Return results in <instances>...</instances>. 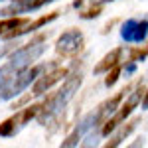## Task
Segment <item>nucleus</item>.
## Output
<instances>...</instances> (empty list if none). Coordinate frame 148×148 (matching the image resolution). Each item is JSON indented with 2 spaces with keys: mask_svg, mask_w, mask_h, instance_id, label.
<instances>
[{
  "mask_svg": "<svg viewBox=\"0 0 148 148\" xmlns=\"http://www.w3.org/2000/svg\"><path fill=\"white\" fill-rule=\"evenodd\" d=\"M47 38H49V32H42L36 38H32L28 44H24L20 47H14L6 56V61L0 65V81H8L14 75H18L20 71L32 67L36 61L46 53Z\"/></svg>",
  "mask_w": 148,
  "mask_h": 148,
  "instance_id": "f257e3e1",
  "label": "nucleus"
},
{
  "mask_svg": "<svg viewBox=\"0 0 148 148\" xmlns=\"http://www.w3.org/2000/svg\"><path fill=\"white\" fill-rule=\"evenodd\" d=\"M81 85H83V73L71 69V73L61 81V87H59L57 91L49 93L46 99L42 101L40 113H38V116H36L38 125L47 126L49 121H53L57 114L63 113V111H65V107L69 105V101L75 97V93L79 91Z\"/></svg>",
  "mask_w": 148,
  "mask_h": 148,
  "instance_id": "f03ea898",
  "label": "nucleus"
},
{
  "mask_svg": "<svg viewBox=\"0 0 148 148\" xmlns=\"http://www.w3.org/2000/svg\"><path fill=\"white\" fill-rule=\"evenodd\" d=\"M51 65V61L47 63H34L32 67L24 69L20 71L18 75H14L12 79L8 81H2V87H0V101H12V99H16V97H20L28 87H32V83L38 79V75L42 73V71H46L47 67Z\"/></svg>",
  "mask_w": 148,
  "mask_h": 148,
  "instance_id": "7ed1b4c3",
  "label": "nucleus"
},
{
  "mask_svg": "<svg viewBox=\"0 0 148 148\" xmlns=\"http://www.w3.org/2000/svg\"><path fill=\"white\" fill-rule=\"evenodd\" d=\"M71 69L73 67L61 65L57 59H53L51 65H49L46 71H42V73L38 75V79L32 83V95H34V97H44V95H47L57 83H61V81L71 73Z\"/></svg>",
  "mask_w": 148,
  "mask_h": 148,
  "instance_id": "20e7f679",
  "label": "nucleus"
},
{
  "mask_svg": "<svg viewBox=\"0 0 148 148\" xmlns=\"http://www.w3.org/2000/svg\"><path fill=\"white\" fill-rule=\"evenodd\" d=\"M42 103H34V105H26L22 109L14 111V114H10L6 121L0 123V136L2 138H12L16 136L26 125H30L32 121H36V116L40 113Z\"/></svg>",
  "mask_w": 148,
  "mask_h": 148,
  "instance_id": "39448f33",
  "label": "nucleus"
},
{
  "mask_svg": "<svg viewBox=\"0 0 148 148\" xmlns=\"http://www.w3.org/2000/svg\"><path fill=\"white\" fill-rule=\"evenodd\" d=\"M85 47V36L79 28H67L65 32L57 36L56 40V56L57 57H63V59H73L77 57L83 51Z\"/></svg>",
  "mask_w": 148,
  "mask_h": 148,
  "instance_id": "423d86ee",
  "label": "nucleus"
},
{
  "mask_svg": "<svg viewBox=\"0 0 148 148\" xmlns=\"http://www.w3.org/2000/svg\"><path fill=\"white\" fill-rule=\"evenodd\" d=\"M119 34L125 44H144L148 38V18H126Z\"/></svg>",
  "mask_w": 148,
  "mask_h": 148,
  "instance_id": "0eeeda50",
  "label": "nucleus"
},
{
  "mask_svg": "<svg viewBox=\"0 0 148 148\" xmlns=\"http://www.w3.org/2000/svg\"><path fill=\"white\" fill-rule=\"evenodd\" d=\"M134 83H136V81H134ZM134 83H126L119 93H114L113 97L105 99V101H103L101 105L93 111V113H95V128H97V130H99V128L103 126V123H105V121H107V119H109V116H111V114L121 107V103L125 101V97L130 93V89L134 87Z\"/></svg>",
  "mask_w": 148,
  "mask_h": 148,
  "instance_id": "6e6552de",
  "label": "nucleus"
},
{
  "mask_svg": "<svg viewBox=\"0 0 148 148\" xmlns=\"http://www.w3.org/2000/svg\"><path fill=\"white\" fill-rule=\"evenodd\" d=\"M59 14H61L59 10H53V12H49V14H44V16H40V18H36V20H30L26 26L18 28V30H10V32H6L2 38H4V40H20V38L26 36V34H36L38 30H42V28L49 26L51 22H56L57 18H59Z\"/></svg>",
  "mask_w": 148,
  "mask_h": 148,
  "instance_id": "1a4fd4ad",
  "label": "nucleus"
},
{
  "mask_svg": "<svg viewBox=\"0 0 148 148\" xmlns=\"http://www.w3.org/2000/svg\"><path fill=\"white\" fill-rule=\"evenodd\" d=\"M57 2V0H12L6 6L0 8V16L6 18V16H20V14H30V12L42 10L44 6Z\"/></svg>",
  "mask_w": 148,
  "mask_h": 148,
  "instance_id": "9d476101",
  "label": "nucleus"
},
{
  "mask_svg": "<svg viewBox=\"0 0 148 148\" xmlns=\"http://www.w3.org/2000/svg\"><path fill=\"white\" fill-rule=\"evenodd\" d=\"M93 128H95V113H87L83 119H81L79 123L75 125V128L69 132L67 136H65V140L61 142V148H71V146H79L81 140L87 136L89 132H91Z\"/></svg>",
  "mask_w": 148,
  "mask_h": 148,
  "instance_id": "9b49d317",
  "label": "nucleus"
},
{
  "mask_svg": "<svg viewBox=\"0 0 148 148\" xmlns=\"http://www.w3.org/2000/svg\"><path fill=\"white\" fill-rule=\"evenodd\" d=\"M138 123H140V116H134V119H126L125 123H121V125L114 128L113 132L109 134V140L105 142V146L107 148H116V146H121L123 144V140H126V138L130 136L134 130H136V126H138Z\"/></svg>",
  "mask_w": 148,
  "mask_h": 148,
  "instance_id": "f8f14e48",
  "label": "nucleus"
},
{
  "mask_svg": "<svg viewBox=\"0 0 148 148\" xmlns=\"http://www.w3.org/2000/svg\"><path fill=\"white\" fill-rule=\"evenodd\" d=\"M125 51H126L125 46L113 47L109 53H105V56L97 61V65L93 67V73H95V75H105V73H107V71H111L114 65L123 63V56H125Z\"/></svg>",
  "mask_w": 148,
  "mask_h": 148,
  "instance_id": "ddd939ff",
  "label": "nucleus"
},
{
  "mask_svg": "<svg viewBox=\"0 0 148 148\" xmlns=\"http://www.w3.org/2000/svg\"><path fill=\"white\" fill-rule=\"evenodd\" d=\"M28 22H30L28 16H6V18H0V38L6 32H10V30H18V28L26 26Z\"/></svg>",
  "mask_w": 148,
  "mask_h": 148,
  "instance_id": "4468645a",
  "label": "nucleus"
},
{
  "mask_svg": "<svg viewBox=\"0 0 148 148\" xmlns=\"http://www.w3.org/2000/svg\"><path fill=\"white\" fill-rule=\"evenodd\" d=\"M105 75H107V77H105V87H107V89L114 87V85H116V81L121 79V75H123V63L114 65V67L111 69V71H107Z\"/></svg>",
  "mask_w": 148,
  "mask_h": 148,
  "instance_id": "2eb2a0df",
  "label": "nucleus"
},
{
  "mask_svg": "<svg viewBox=\"0 0 148 148\" xmlns=\"http://www.w3.org/2000/svg\"><path fill=\"white\" fill-rule=\"evenodd\" d=\"M103 14V6L99 4H89V8H81L79 10V18L81 20H95Z\"/></svg>",
  "mask_w": 148,
  "mask_h": 148,
  "instance_id": "dca6fc26",
  "label": "nucleus"
},
{
  "mask_svg": "<svg viewBox=\"0 0 148 148\" xmlns=\"http://www.w3.org/2000/svg\"><path fill=\"white\" fill-rule=\"evenodd\" d=\"M148 57V44L146 46H134V47H130L128 49V59L130 61H144Z\"/></svg>",
  "mask_w": 148,
  "mask_h": 148,
  "instance_id": "f3484780",
  "label": "nucleus"
},
{
  "mask_svg": "<svg viewBox=\"0 0 148 148\" xmlns=\"http://www.w3.org/2000/svg\"><path fill=\"white\" fill-rule=\"evenodd\" d=\"M16 46H18V40H6V44H4V46H0V59H2V57H6Z\"/></svg>",
  "mask_w": 148,
  "mask_h": 148,
  "instance_id": "a211bd4d",
  "label": "nucleus"
},
{
  "mask_svg": "<svg viewBox=\"0 0 148 148\" xmlns=\"http://www.w3.org/2000/svg\"><path fill=\"white\" fill-rule=\"evenodd\" d=\"M32 97H34V95H32V93H28L26 97H22V99H20V101H14V103L10 105V111H16V109H22V107H26V105H28V101H32Z\"/></svg>",
  "mask_w": 148,
  "mask_h": 148,
  "instance_id": "6ab92c4d",
  "label": "nucleus"
},
{
  "mask_svg": "<svg viewBox=\"0 0 148 148\" xmlns=\"http://www.w3.org/2000/svg\"><path fill=\"white\" fill-rule=\"evenodd\" d=\"M134 71H136V61H130L128 59L125 65H123V75H132Z\"/></svg>",
  "mask_w": 148,
  "mask_h": 148,
  "instance_id": "aec40b11",
  "label": "nucleus"
},
{
  "mask_svg": "<svg viewBox=\"0 0 148 148\" xmlns=\"http://www.w3.org/2000/svg\"><path fill=\"white\" fill-rule=\"evenodd\" d=\"M111 2H116V0H89V4H99V6H105V4H111Z\"/></svg>",
  "mask_w": 148,
  "mask_h": 148,
  "instance_id": "412c9836",
  "label": "nucleus"
},
{
  "mask_svg": "<svg viewBox=\"0 0 148 148\" xmlns=\"http://www.w3.org/2000/svg\"><path fill=\"white\" fill-rule=\"evenodd\" d=\"M73 8H75V10L85 8V0H73Z\"/></svg>",
  "mask_w": 148,
  "mask_h": 148,
  "instance_id": "4be33fe9",
  "label": "nucleus"
},
{
  "mask_svg": "<svg viewBox=\"0 0 148 148\" xmlns=\"http://www.w3.org/2000/svg\"><path fill=\"white\" fill-rule=\"evenodd\" d=\"M140 107H142V111L148 109V87H146V93H144V97H142V103H140Z\"/></svg>",
  "mask_w": 148,
  "mask_h": 148,
  "instance_id": "5701e85b",
  "label": "nucleus"
},
{
  "mask_svg": "<svg viewBox=\"0 0 148 148\" xmlns=\"http://www.w3.org/2000/svg\"><path fill=\"white\" fill-rule=\"evenodd\" d=\"M140 144H144V138H138L136 142H132V144H130V146H140Z\"/></svg>",
  "mask_w": 148,
  "mask_h": 148,
  "instance_id": "b1692460",
  "label": "nucleus"
},
{
  "mask_svg": "<svg viewBox=\"0 0 148 148\" xmlns=\"http://www.w3.org/2000/svg\"><path fill=\"white\" fill-rule=\"evenodd\" d=\"M0 2H12V0H0Z\"/></svg>",
  "mask_w": 148,
  "mask_h": 148,
  "instance_id": "393cba45",
  "label": "nucleus"
},
{
  "mask_svg": "<svg viewBox=\"0 0 148 148\" xmlns=\"http://www.w3.org/2000/svg\"><path fill=\"white\" fill-rule=\"evenodd\" d=\"M0 87H2V81H0Z\"/></svg>",
  "mask_w": 148,
  "mask_h": 148,
  "instance_id": "a878e982",
  "label": "nucleus"
}]
</instances>
